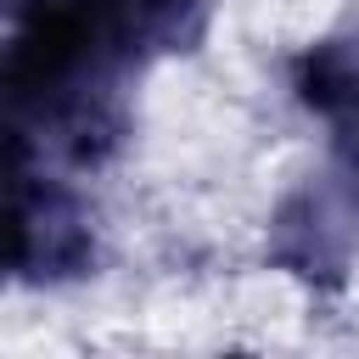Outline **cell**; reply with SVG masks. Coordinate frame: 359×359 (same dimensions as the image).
Masks as SVG:
<instances>
[{
    "label": "cell",
    "mask_w": 359,
    "mask_h": 359,
    "mask_svg": "<svg viewBox=\"0 0 359 359\" xmlns=\"http://www.w3.org/2000/svg\"><path fill=\"white\" fill-rule=\"evenodd\" d=\"M208 0H17L6 50L11 146L101 163L123 135V79L202 39Z\"/></svg>",
    "instance_id": "6da1fadb"
},
{
    "label": "cell",
    "mask_w": 359,
    "mask_h": 359,
    "mask_svg": "<svg viewBox=\"0 0 359 359\" xmlns=\"http://www.w3.org/2000/svg\"><path fill=\"white\" fill-rule=\"evenodd\" d=\"M95 264V219L45 157L11 146V269L22 286H62Z\"/></svg>",
    "instance_id": "7a4b0ae2"
},
{
    "label": "cell",
    "mask_w": 359,
    "mask_h": 359,
    "mask_svg": "<svg viewBox=\"0 0 359 359\" xmlns=\"http://www.w3.org/2000/svg\"><path fill=\"white\" fill-rule=\"evenodd\" d=\"M275 258L303 275V280H337L342 264H348V247H353V213L325 196V191H303L280 208L275 219Z\"/></svg>",
    "instance_id": "3957f363"
},
{
    "label": "cell",
    "mask_w": 359,
    "mask_h": 359,
    "mask_svg": "<svg viewBox=\"0 0 359 359\" xmlns=\"http://www.w3.org/2000/svg\"><path fill=\"white\" fill-rule=\"evenodd\" d=\"M297 101L331 129L359 123V34H331L292 62Z\"/></svg>",
    "instance_id": "277c9868"
},
{
    "label": "cell",
    "mask_w": 359,
    "mask_h": 359,
    "mask_svg": "<svg viewBox=\"0 0 359 359\" xmlns=\"http://www.w3.org/2000/svg\"><path fill=\"white\" fill-rule=\"evenodd\" d=\"M337 140H342V151H348V157H353V168H359V123L337 129Z\"/></svg>",
    "instance_id": "5b68a950"
}]
</instances>
